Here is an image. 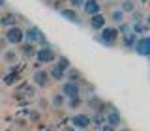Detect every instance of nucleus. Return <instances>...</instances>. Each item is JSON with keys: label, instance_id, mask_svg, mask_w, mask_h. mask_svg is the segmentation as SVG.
<instances>
[{"label": "nucleus", "instance_id": "f257e3e1", "mask_svg": "<svg viewBox=\"0 0 150 131\" xmlns=\"http://www.w3.org/2000/svg\"><path fill=\"white\" fill-rule=\"evenodd\" d=\"M118 30H116V26H103L100 32H98L96 39L100 41V43H103L105 47H115L116 43H118Z\"/></svg>", "mask_w": 150, "mask_h": 131}, {"label": "nucleus", "instance_id": "f03ea898", "mask_svg": "<svg viewBox=\"0 0 150 131\" xmlns=\"http://www.w3.org/2000/svg\"><path fill=\"white\" fill-rule=\"evenodd\" d=\"M4 37H6L8 45H21L25 41V30L21 26H11V28H6L4 32Z\"/></svg>", "mask_w": 150, "mask_h": 131}, {"label": "nucleus", "instance_id": "7ed1b4c3", "mask_svg": "<svg viewBox=\"0 0 150 131\" xmlns=\"http://www.w3.org/2000/svg\"><path fill=\"white\" fill-rule=\"evenodd\" d=\"M103 116H105V122L109 125H112V127H120L122 125V114L116 107L107 105L105 109H103Z\"/></svg>", "mask_w": 150, "mask_h": 131}, {"label": "nucleus", "instance_id": "20e7f679", "mask_svg": "<svg viewBox=\"0 0 150 131\" xmlns=\"http://www.w3.org/2000/svg\"><path fill=\"white\" fill-rule=\"evenodd\" d=\"M56 54L54 53V49L53 47H38V53H36V60L40 64H45V66H49V64H53L54 60H56Z\"/></svg>", "mask_w": 150, "mask_h": 131}, {"label": "nucleus", "instance_id": "39448f33", "mask_svg": "<svg viewBox=\"0 0 150 131\" xmlns=\"http://www.w3.org/2000/svg\"><path fill=\"white\" fill-rule=\"evenodd\" d=\"M133 51H135L139 56H146V58H150V34L139 36L137 41H135Z\"/></svg>", "mask_w": 150, "mask_h": 131}, {"label": "nucleus", "instance_id": "423d86ee", "mask_svg": "<svg viewBox=\"0 0 150 131\" xmlns=\"http://www.w3.org/2000/svg\"><path fill=\"white\" fill-rule=\"evenodd\" d=\"M32 84L36 88H47L51 84V75L47 69H36L32 73Z\"/></svg>", "mask_w": 150, "mask_h": 131}, {"label": "nucleus", "instance_id": "0eeeda50", "mask_svg": "<svg viewBox=\"0 0 150 131\" xmlns=\"http://www.w3.org/2000/svg\"><path fill=\"white\" fill-rule=\"evenodd\" d=\"M58 13H60V17L66 19V21H69L71 25H83V19L77 13V9H73V8H60Z\"/></svg>", "mask_w": 150, "mask_h": 131}, {"label": "nucleus", "instance_id": "6e6552de", "mask_svg": "<svg viewBox=\"0 0 150 131\" xmlns=\"http://www.w3.org/2000/svg\"><path fill=\"white\" fill-rule=\"evenodd\" d=\"M66 97H73V96H81V84L73 82V81H62V90Z\"/></svg>", "mask_w": 150, "mask_h": 131}, {"label": "nucleus", "instance_id": "1a4fd4ad", "mask_svg": "<svg viewBox=\"0 0 150 131\" xmlns=\"http://www.w3.org/2000/svg\"><path fill=\"white\" fill-rule=\"evenodd\" d=\"M71 124H73L75 129L84 131V129H88L92 125V122H90V116H88V114H81V112H79V114H73Z\"/></svg>", "mask_w": 150, "mask_h": 131}, {"label": "nucleus", "instance_id": "9d476101", "mask_svg": "<svg viewBox=\"0 0 150 131\" xmlns=\"http://www.w3.org/2000/svg\"><path fill=\"white\" fill-rule=\"evenodd\" d=\"M17 53H19V56H25V58H36L38 47H36V43L23 41L21 45H17Z\"/></svg>", "mask_w": 150, "mask_h": 131}, {"label": "nucleus", "instance_id": "9b49d317", "mask_svg": "<svg viewBox=\"0 0 150 131\" xmlns=\"http://www.w3.org/2000/svg\"><path fill=\"white\" fill-rule=\"evenodd\" d=\"M88 26H90L94 32H100L103 26H107V19H105V15H103V13L90 15V19H88Z\"/></svg>", "mask_w": 150, "mask_h": 131}, {"label": "nucleus", "instance_id": "f8f14e48", "mask_svg": "<svg viewBox=\"0 0 150 131\" xmlns=\"http://www.w3.org/2000/svg\"><path fill=\"white\" fill-rule=\"evenodd\" d=\"M137 34H133V32H128V34H122L120 37H118V41H120V45L124 47L126 51H133V47H135V41H137Z\"/></svg>", "mask_w": 150, "mask_h": 131}, {"label": "nucleus", "instance_id": "ddd939ff", "mask_svg": "<svg viewBox=\"0 0 150 131\" xmlns=\"http://www.w3.org/2000/svg\"><path fill=\"white\" fill-rule=\"evenodd\" d=\"M41 36H43V32H41L38 26H28L25 30V41H28V43H36L38 45V41H40Z\"/></svg>", "mask_w": 150, "mask_h": 131}, {"label": "nucleus", "instance_id": "4468645a", "mask_svg": "<svg viewBox=\"0 0 150 131\" xmlns=\"http://www.w3.org/2000/svg\"><path fill=\"white\" fill-rule=\"evenodd\" d=\"M81 9L90 17V15H96V13H101V4L98 2V0H84Z\"/></svg>", "mask_w": 150, "mask_h": 131}, {"label": "nucleus", "instance_id": "2eb2a0df", "mask_svg": "<svg viewBox=\"0 0 150 131\" xmlns=\"http://www.w3.org/2000/svg\"><path fill=\"white\" fill-rule=\"evenodd\" d=\"M11 26H17V15L13 11H8V13H2L0 15V28H11Z\"/></svg>", "mask_w": 150, "mask_h": 131}, {"label": "nucleus", "instance_id": "dca6fc26", "mask_svg": "<svg viewBox=\"0 0 150 131\" xmlns=\"http://www.w3.org/2000/svg\"><path fill=\"white\" fill-rule=\"evenodd\" d=\"M47 71H49V75H51V81H66V71H62V69L58 68V66H56L54 62L51 64V68L47 69Z\"/></svg>", "mask_w": 150, "mask_h": 131}, {"label": "nucleus", "instance_id": "f3484780", "mask_svg": "<svg viewBox=\"0 0 150 131\" xmlns=\"http://www.w3.org/2000/svg\"><path fill=\"white\" fill-rule=\"evenodd\" d=\"M2 60L6 64L9 66H13V64H17V60H19V53L15 49H8V51H2Z\"/></svg>", "mask_w": 150, "mask_h": 131}, {"label": "nucleus", "instance_id": "a211bd4d", "mask_svg": "<svg viewBox=\"0 0 150 131\" xmlns=\"http://www.w3.org/2000/svg\"><path fill=\"white\" fill-rule=\"evenodd\" d=\"M129 28H131V32H133V34H137V36H144V34H148V30H150V28L144 25L143 21L129 23Z\"/></svg>", "mask_w": 150, "mask_h": 131}, {"label": "nucleus", "instance_id": "6ab92c4d", "mask_svg": "<svg viewBox=\"0 0 150 131\" xmlns=\"http://www.w3.org/2000/svg\"><path fill=\"white\" fill-rule=\"evenodd\" d=\"M51 105H53L54 109H62V107H66V96L62 92L53 94V97H51Z\"/></svg>", "mask_w": 150, "mask_h": 131}, {"label": "nucleus", "instance_id": "aec40b11", "mask_svg": "<svg viewBox=\"0 0 150 131\" xmlns=\"http://www.w3.org/2000/svg\"><path fill=\"white\" fill-rule=\"evenodd\" d=\"M66 81H73V82H81L83 81V75L79 69H75V68H69L68 71H66Z\"/></svg>", "mask_w": 150, "mask_h": 131}, {"label": "nucleus", "instance_id": "412c9836", "mask_svg": "<svg viewBox=\"0 0 150 131\" xmlns=\"http://www.w3.org/2000/svg\"><path fill=\"white\" fill-rule=\"evenodd\" d=\"M111 21L115 23V25H120V23L126 21V13L122 11L120 8H115V9L111 11Z\"/></svg>", "mask_w": 150, "mask_h": 131}, {"label": "nucleus", "instance_id": "4be33fe9", "mask_svg": "<svg viewBox=\"0 0 150 131\" xmlns=\"http://www.w3.org/2000/svg\"><path fill=\"white\" fill-rule=\"evenodd\" d=\"M66 105L69 107L71 111H75V109H79V107L83 105V97L81 96H73V97H66Z\"/></svg>", "mask_w": 150, "mask_h": 131}, {"label": "nucleus", "instance_id": "5701e85b", "mask_svg": "<svg viewBox=\"0 0 150 131\" xmlns=\"http://www.w3.org/2000/svg\"><path fill=\"white\" fill-rule=\"evenodd\" d=\"M54 64L58 66L62 71H68L69 68H71V62H69V58H66L64 54H60V56H56V60H54Z\"/></svg>", "mask_w": 150, "mask_h": 131}, {"label": "nucleus", "instance_id": "b1692460", "mask_svg": "<svg viewBox=\"0 0 150 131\" xmlns=\"http://www.w3.org/2000/svg\"><path fill=\"white\" fill-rule=\"evenodd\" d=\"M120 9L126 13V15H129V13H133L137 8H135V2H133V0H122V2H120Z\"/></svg>", "mask_w": 150, "mask_h": 131}, {"label": "nucleus", "instance_id": "393cba45", "mask_svg": "<svg viewBox=\"0 0 150 131\" xmlns=\"http://www.w3.org/2000/svg\"><path fill=\"white\" fill-rule=\"evenodd\" d=\"M116 30H118V34L122 36V34H128V32L131 30V28H129V23H120V25H116Z\"/></svg>", "mask_w": 150, "mask_h": 131}, {"label": "nucleus", "instance_id": "a878e982", "mask_svg": "<svg viewBox=\"0 0 150 131\" xmlns=\"http://www.w3.org/2000/svg\"><path fill=\"white\" fill-rule=\"evenodd\" d=\"M69 2V8H73V9H81L83 8V4H84V0H68Z\"/></svg>", "mask_w": 150, "mask_h": 131}, {"label": "nucleus", "instance_id": "bb28decb", "mask_svg": "<svg viewBox=\"0 0 150 131\" xmlns=\"http://www.w3.org/2000/svg\"><path fill=\"white\" fill-rule=\"evenodd\" d=\"M28 118H30L32 122H38L41 118V114H40V111H36V109H32L30 112H28Z\"/></svg>", "mask_w": 150, "mask_h": 131}, {"label": "nucleus", "instance_id": "cd10ccee", "mask_svg": "<svg viewBox=\"0 0 150 131\" xmlns=\"http://www.w3.org/2000/svg\"><path fill=\"white\" fill-rule=\"evenodd\" d=\"M129 15H131V23H137V21H143V19H144V17L137 11V9H135L133 13H129Z\"/></svg>", "mask_w": 150, "mask_h": 131}, {"label": "nucleus", "instance_id": "c85d7f7f", "mask_svg": "<svg viewBox=\"0 0 150 131\" xmlns=\"http://www.w3.org/2000/svg\"><path fill=\"white\" fill-rule=\"evenodd\" d=\"M116 129H118V127H112V125H109L107 122H105V124H103L101 127H100V131H116Z\"/></svg>", "mask_w": 150, "mask_h": 131}, {"label": "nucleus", "instance_id": "c756f323", "mask_svg": "<svg viewBox=\"0 0 150 131\" xmlns=\"http://www.w3.org/2000/svg\"><path fill=\"white\" fill-rule=\"evenodd\" d=\"M6 45H8V41H6V37L2 36V37H0V49L4 51V47H6Z\"/></svg>", "mask_w": 150, "mask_h": 131}, {"label": "nucleus", "instance_id": "7c9ffc66", "mask_svg": "<svg viewBox=\"0 0 150 131\" xmlns=\"http://www.w3.org/2000/svg\"><path fill=\"white\" fill-rule=\"evenodd\" d=\"M143 23H144V25H146V26L150 28V13H148V15H146V17L143 19Z\"/></svg>", "mask_w": 150, "mask_h": 131}, {"label": "nucleus", "instance_id": "2f4dec72", "mask_svg": "<svg viewBox=\"0 0 150 131\" xmlns=\"http://www.w3.org/2000/svg\"><path fill=\"white\" fill-rule=\"evenodd\" d=\"M2 6H6V0H0V8Z\"/></svg>", "mask_w": 150, "mask_h": 131}, {"label": "nucleus", "instance_id": "473e14b6", "mask_svg": "<svg viewBox=\"0 0 150 131\" xmlns=\"http://www.w3.org/2000/svg\"><path fill=\"white\" fill-rule=\"evenodd\" d=\"M120 131H131V129H128V127H120Z\"/></svg>", "mask_w": 150, "mask_h": 131}, {"label": "nucleus", "instance_id": "72a5a7b5", "mask_svg": "<svg viewBox=\"0 0 150 131\" xmlns=\"http://www.w3.org/2000/svg\"><path fill=\"white\" fill-rule=\"evenodd\" d=\"M0 60H2V49H0Z\"/></svg>", "mask_w": 150, "mask_h": 131}, {"label": "nucleus", "instance_id": "f704fd0d", "mask_svg": "<svg viewBox=\"0 0 150 131\" xmlns=\"http://www.w3.org/2000/svg\"><path fill=\"white\" fill-rule=\"evenodd\" d=\"M0 15H2V9H0Z\"/></svg>", "mask_w": 150, "mask_h": 131}, {"label": "nucleus", "instance_id": "c9c22d12", "mask_svg": "<svg viewBox=\"0 0 150 131\" xmlns=\"http://www.w3.org/2000/svg\"><path fill=\"white\" fill-rule=\"evenodd\" d=\"M133 2H135V0H133Z\"/></svg>", "mask_w": 150, "mask_h": 131}]
</instances>
